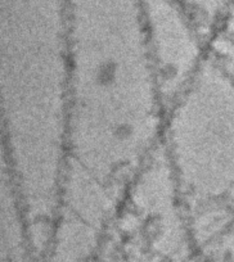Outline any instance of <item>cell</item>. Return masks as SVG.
Listing matches in <instances>:
<instances>
[{
    "label": "cell",
    "instance_id": "obj_1",
    "mask_svg": "<svg viewBox=\"0 0 234 262\" xmlns=\"http://www.w3.org/2000/svg\"><path fill=\"white\" fill-rule=\"evenodd\" d=\"M66 156L58 213L113 223L162 145L166 105L145 17L132 9L69 17Z\"/></svg>",
    "mask_w": 234,
    "mask_h": 262
}]
</instances>
